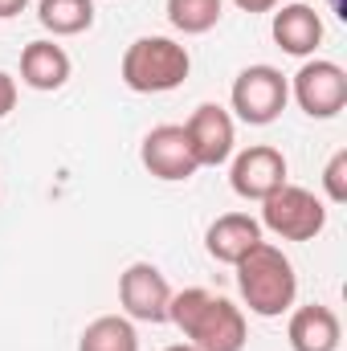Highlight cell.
I'll list each match as a JSON object with an SVG mask.
<instances>
[{"label":"cell","mask_w":347,"mask_h":351,"mask_svg":"<svg viewBox=\"0 0 347 351\" xmlns=\"http://www.w3.org/2000/svg\"><path fill=\"white\" fill-rule=\"evenodd\" d=\"M168 323H176V331L196 351H246V339H250L241 306H233L229 298L204 286H188L172 294Z\"/></svg>","instance_id":"obj_1"},{"label":"cell","mask_w":347,"mask_h":351,"mask_svg":"<svg viewBox=\"0 0 347 351\" xmlns=\"http://www.w3.org/2000/svg\"><path fill=\"white\" fill-rule=\"evenodd\" d=\"M119 302H123L127 319H135V323H168L172 286L160 274V265L135 262L127 265L123 278H119Z\"/></svg>","instance_id":"obj_7"},{"label":"cell","mask_w":347,"mask_h":351,"mask_svg":"<svg viewBox=\"0 0 347 351\" xmlns=\"http://www.w3.org/2000/svg\"><path fill=\"white\" fill-rule=\"evenodd\" d=\"M286 339H290V351H339L344 327H339V315L331 306L311 302V306H298L290 315Z\"/></svg>","instance_id":"obj_12"},{"label":"cell","mask_w":347,"mask_h":351,"mask_svg":"<svg viewBox=\"0 0 347 351\" xmlns=\"http://www.w3.org/2000/svg\"><path fill=\"white\" fill-rule=\"evenodd\" d=\"M261 229H270L282 241H315L327 229V204L298 184H282L261 200Z\"/></svg>","instance_id":"obj_4"},{"label":"cell","mask_w":347,"mask_h":351,"mask_svg":"<svg viewBox=\"0 0 347 351\" xmlns=\"http://www.w3.org/2000/svg\"><path fill=\"white\" fill-rule=\"evenodd\" d=\"M229 184L241 200H265L270 192H278L286 184V156L270 143H254L233 156Z\"/></svg>","instance_id":"obj_10"},{"label":"cell","mask_w":347,"mask_h":351,"mask_svg":"<svg viewBox=\"0 0 347 351\" xmlns=\"http://www.w3.org/2000/svg\"><path fill=\"white\" fill-rule=\"evenodd\" d=\"M233 269H237V290H241V298H246V306L254 315L278 319V315H286L294 306V298H298V274H294V262L278 245L258 241Z\"/></svg>","instance_id":"obj_2"},{"label":"cell","mask_w":347,"mask_h":351,"mask_svg":"<svg viewBox=\"0 0 347 351\" xmlns=\"http://www.w3.org/2000/svg\"><path fill=\"white\" fill-rule=\"evenodd\" d=\"M274 41L282 53L290 58H311L319 45H323V16L311 8V4H282L274 12V25H270Z\"/></svg>","instance_id":"obj_11"},{"label":"cell","mask_w":347,"mask_h":351,"mask_svg":"<svg viewBox=\"0 0 347 351\" xmlns=\"http://www.w3.org/2000/svg\"><path fill=\"white\" fill-rule=\"evenodd\" d=\"M78 351H139V335H135V323L123 319V315H102L86 323Z\"/></svg>","instance_id":"obj_16"},{"label":"cell","mask_w":347,"mask_h":351,"mask_svg":"<svg viewBox=\"0 0 347 351\" xmlns=\"http://www.w3.org/2000/svg\"><path fill=\"white\" fill-rule=\"evenodd\" d=\"M29 8V0H0V21H8V16H21Z\"/></svg>","instance_id":"obj_21"},{"label":"cell","mask_w":347,"mask_h":351,"mask_svg":"<svg viewBox=\"0 0 347 351\" xmlns=\"http://www.w3.org/2000/svg\"><path fill=\"white\" fill-rule=\"evenodd\" d=\"M258 241H261V225H258V217H250V213H225L204 233L208 258H217L225 265H237Z\"/></svg>","instance_id":"obj_13"},{"label":"cell","mask_w":347,"mask_h":351,"mask_svg":"<svg viewBox=\"0 0 347 351\" xmlns=\"http://www.w3.org/2000/svg\"><path fill=\"white\" fill-rule=\"evenodd\" d=\"M233 110L241 123L250 127H270L286 102H290V82L282 78V70L274 66H246L237 78H233V94H229Z\"/></svg>","instance_id":"obj_5"},{"label":"cell","mask_w":347,"mask_h":351,"mask_svg":"<svg viewBox=\"0 0 347 351\" xmlns=\"http://www.w3.org/2000/svg\"><path fill=\"white\" fill-rule=\"evenodd\" d=\"M139 160H143L147 172L156 176V180H164V184H180V180H192V176L200 172V164H196V156H192V143H188V135H184L180 123H160V127H152V131L143 135Z\"/></svg>","instance_id":"obj_8"},{"label":"cell","mask_w":347,"mask_h":351,"mask_svg":"<svg viewBox=\"0 0 347 351\" xmlns=\"http://www.w3.org/2000/svg\"><path fill=\"white\" fill-rule=\"evenodd\" d=\"M164 351H196L192 343H172V348H164Z\"/></svg>","instance_id":"obj_22"},{"label":"cell","mask_w":347,"mask_h":351,"mask_svg":"<svg viewBox=\"0 0 347 351\" xmlns=\"http://www.w3.org/2000/svg\"><path fill=\"white\" fill-rule=\"evenodd\" d=\"M290 94H294V102L302 106V114H311V119H335L347 106L344 66L323 62V58L302 62V70H298L294 82H290Z\"/></svg>","instance_id":"obj_6"},{"label":"cell","mask_w":347,"mask_h":351,"mask_svg":"<svg viewBox=\"0 0 347 351\" xmlns=\"http://www.w3.org/2000/svg\"><path fill=\"white\" fill-rule=\"evenodd\" d=\"M184 135L192 143V156L200 168H221L229 164L233 156V143H237V127H233V114L217 102H200L188 123H184Z\"/></svg>","instance_id":"obj_9"},{"label":"cell","mask_w":347,"mask_h":351,"mask_svg":"<svg viewBox=\"0 0 347 351\" xmlns=\"http://www.w3.org/2000/svg\"><path fill=\"white\" fill-rule=\"evenodd\" d=\"M221 12H225V0H168V21L184 37H200L217 29Z\"/></svg>","instance_id":"obj_17"},{"label":"cell","mask_w":347,"mask_h":351,"mask_svg":"<svg viewBox=\"0 0 347 351\" xmlns=\"http://www.w3.org/2000/svg\"><path fill=\"white\" fill-rule=\"evenodd\" d=\"M70 53L53 41H29L21 49V82L33 90H62L70 82Z\"/></svg>","instance_id":"obj_14"},{"label":"cell","mask_w":347,"mask_h":351,"mask_svg":"<svg viewBox=\"0 0 347 351\" xmlns=\"http://www.w3.org/2000/svg\"><path fill=\"white\" fill-rule=\"evenodd\" d=\"M188 70H192V58L172 37H139L123 53V82L135 94H168L184 86Z\"/></svg>","instance_id":"obj_3"},{"label":"cell","mask_w":347,"mask_h":351,"mask_svg":"<svg viewBox=\"0 0 347 351\" xmlns=\"http://www.w3.org/2000/svg\"><path fill=\"white\" fill-rule=\"evenodd\" d=\"M37 21L53 37H78L94 25V0H37Z\"/></svg>","instance_id":"obj_15"},{"label":"cell","mask_w":347,"mask_h":351,"mask_svg":"<svg viewBox=\"0 0 347 351\" xmlns=\"http://www.w3.org/2000/svg\"><path fill=\"white\" fill-rule=\"evenodd\" d=\"M12 106H16V78L0 70V119L12 114Z\"/></svg>","instance_id":"obj_19"},{"label":"cell","mask_w":347,"mask_h":351,"mask_svg":"<svg viewBox=\"0 0 347 351\" xmlns=\"http://www.w3.org/2000/svg\"><path fill=\"white\" fill-rule=\"evenodd\" d=\"M233 4H237L241 12H274L282 0H233Z\"/></svg>","instance_id":"obj_20"},{"label":"cell","mask_w":347,"mask_h":351,"mask_svg":"<svg viewBox=\"0 0 347 351\" xmlns=\"http://www.w3.org/2000/svg\"><path fill=\"white\" fill-rule=\"evenodd\" d=\"M323 188H327V200L331 204H344L347 200V152H335L323 168Z\"/></svg>","instance_id":"obj_18"}]
</instances>
